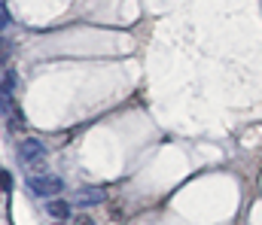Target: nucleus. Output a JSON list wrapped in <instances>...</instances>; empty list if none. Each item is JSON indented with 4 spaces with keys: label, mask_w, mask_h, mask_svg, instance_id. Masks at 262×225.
<instances>
[{
    "label": "nucleus",
    "mask_w": 262,
    "mask_h": 225,
    "mask_svg": "<svg viewBox=\"0 0 262 225\" xmlns=\"http://www.w3.org/2000/svg\"><path fill=\"white\" fill-rule=\"evenodd\" d=\"M28 186H31L34 195H43V198H52V195H58L64 189L61 177H55V173H31L28 177Z\"/></svg>",
    "instance_id": "obj_1"
},
{
    "label": "nucleus",
    "mask_w": 262,
    "mask_h": 225,
    "mask_svg": "<svg viewBox=\"0 0 262 225\" xmlns=\"http://www.w3.org/2000/svg\"><path fill=\"white\" fill-rule=\"evenodd\" d=\"M18 158H21L25 164H40V161L46 158V146H43L40 140L28 137V140H21V143H18Z\"/></svg>",
    "instance_id": "obj_2"
},
{
    "label": "nucleus",
    "mask_w": 262,
    "mask_h": 225,
    "mask_svg": "<svg viewBox=\"0 0 262 225\" xmlns=\"http://www.w3.org/2000/svg\"><path fill=\"white\" fill-rule=\"evenodd\" d=\"M104 201V189L101 186H79L73 192V204L76 207H98Z\"/></svg>",
    "instance_id": "obj_3"
},
{
    "label": "nucleus",
    "mask_w": 262,
    "mask_h": 225,
    "mask_svg": "<svg viewBox=\"0 0 262 225\" xmlns=\"http://www.w3.org/2000/svg\"><path fill=\"white\" fill-rule=\"evenodd\" d=\"M46 213H49L52 219L64 222L67 216H70V204H67V201H49V204H46Z\"/></svg>",
    "instance_id": "obj_4"
},
{
    "label": "nucleus",
    "mask_w": 262,
    "mask_h": 225,
    "mask_svg": "<svg viewBox=\"0 0 262 225\" xmlns=\"http://www.w3.org/2000/svg\"><path fill=\"white\" fill-rule=\"evenodd\" d=\"M6 24H9V12H6V6L0 3V31H3Z\"/></svg>",
    "instance_id": "obj_5"
},
{
    "label": "nucleus",
    "mask_w": 262,
    "mask_h": 225,
    "mask_svg": "<svg viewBox=\"0 0 262 225\" xmlns=\"http://www.w3.org/2000/svg\"><path fill=\"white\" fill-rule=\"evenodd\" d=\"M3 64H6V43L0 40V67H3Z\"/></svg>",
    "instance_id": "obj_6"
},
{
    "label": "nucleus",
    "mask_w": 262,
    "mask_h": 225,
    "mask_svg": "<svg viewBox=\"0 0 262 225\" xmlns=\"http://www.w3.org/2000/svg\"><path fill=\"white\" fill-rule=\"evenodd\" d=\"M9 180H12V177H9V173L3 170V173H0V183H3V189H9Z\"/></svg>",
    "instance_id": "obj_7"
},
{
    "label": "nucleus",
    "mask_w": 262,
    "mask_h": 225,
    "mask_svg": "<svg viewBox=\"0 0 262 225\" xmlns=\"http://www.w3.org/2000/svg\"><path fill=\"white\" fill-rule=\"evenodd\" d=\"M73 222H76V225H95V222H92V219H89V216H76Z\"/></svg>",
    "instance_id": "obj_8"
},
{
    "label": "nucleus",
    "mask_w": 262,
    "mask_h": 225,
    "mask_svg": "<svg viewBox=\"0 0 262 225\" xmlns=\"http://www.w3.org/2000/svg\"><path fill=\"white\" fill-rule=\"evenodd\" d=\"M61 225H76V222H61Z\"/></svg>",
    "instance_id": "obj_9"
}]
</instances>
